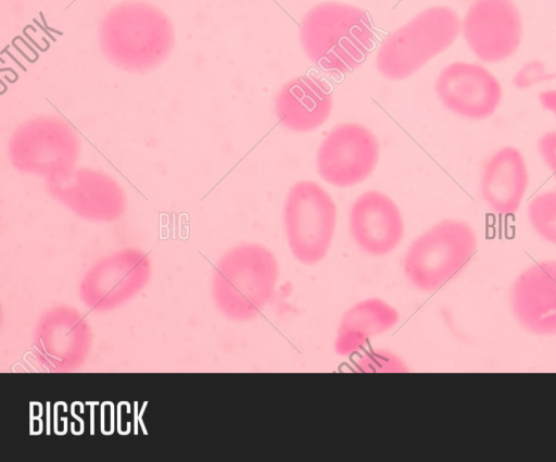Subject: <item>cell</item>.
I'll list each match as a JSON object with an SVG mask.
<instances>
[{
  "label": "cell",
  "mask_w": 556,
  "mask_h": 462,
  "mask_svg": "<svg viewBox=\"0 0 556 462\" xmlns=\"http://www.w3.org/2000/svg\"><path fill=\"white\" fill-rule=\"evenodd\" d=\"M99 47L115 66L142 73L163 64L175 46V30L168 16L146 1H124L102 17Z\"/></svg>",
  "instance_id": "6da1fadb"
},
{
  "label": "cell",
  "mask_w": 556,
  "mask_h": 462,
  "mask_svg": "<svg viewBox=\"0 0 556 462\" xmlns=\"http://www.w3.org/2000/svg\"><path fill=\"white\" fill-rule=\"evenodd\" d=\"M300 41L316 66L345 74L364 62L374 47L375 30L364 9L325 1L312 7L303 16Z\"/></svg>",
  "instance_id": "7a4b0ae2"
},
{
  "label": "cell",
  "mask_w": 556,
  "mask_h": 462,
  "mask_svg": "<svg viewBox=\"0 0 556 462\" xmlns=\"http://www.w3.org/2000/svg\"><path fill=\"white\" fill-rule=\"evenodd\" d=\"M278 274L277 259L268 248L255 242L237 245L227 250L214 267V304L231 321H251L271 300Z\"/></svg>",
  "instance_id": "3957f363"
},
{
  "label": "cell",
  "mask_w": 556,
  "mask_h": 462,
  "mask_svg": "<svg viewBox=\"0 0 556 462\" xmlns=\"http://www.w3.org/2000/svg\"><path fill=\"white\" fill-rule=\"evenodd\" d=\"M460 29V18L451 7H429L386 37L376 67L388 79H405L448 49Z\"/></svg>",
  "instance_id": "277c9868"
},
{
  "label": "cell",
  "mask_w": 556,
  "mask_h": 462,
  "mask_svg": "<svg viewBox=\"0 0 556 462\" xmlns=\"http://www.w3.org/2000/svg\"><path fill=\"white\" fill-rule=\"evenodd\" d=\"M80 138L66 120L58 115H40L15 127L8 142L13 167L51 183L76 168Z\"/></svg>",
  "instance_id": "5b68a950"
},
{
  "label": "cell",
  "mask_w": 556,
  "mask_h": 462,
  "mask_svg": "<svg viewBox=\"0 0 556 462\" xmlns=\"http://www.w3.org/2000/svg\"><path fill=\"white\" fill-rule=\"evenodd\" d=\"M476 250L477 236L468 223L443 220L410 244L404 273L416 288L433 291L463 272Z\"/></svg>",
  "instance_id": "8992f818"
},
{
  "label": "cell",
  "mask_w": 556,
  "mask_h": 462,
  "mask_svg": "<svg viewBox=\"0 0 556 462\" xmlns=\"http://www.w3.org/2000/svg\"><path fill=\"white\" fill-rule=\"evenodd\" d=\"M283 222L289 248L301 263L321 261L330 248L337 223V207L317 183L301 180L288 192Z\"/></svg>",
  "instance_id": "52a82bcc"
},
{
  "label": "cell",
  "mask_w": 556,
  "mask_h": 462,
  "mask_svg": "<svg viewBox=\"0 0 556 462\" xmlns=\"http://www.w3.org/2000/svg\"><path fill=\"white\" fill-rule=\"evenodd\" d=\"M152 262L147 252L127 247L106 254L85 272L78 296L92 312L113 311L137 297L149 284Z\"/></svg>",
  "instance_id": "ba28073f"
},
{
  "label": "cell",
  "mask_w": 556,
  "mask_h": 462,
  "mask_svg": "<svg viewBox=\"0 0 556 462\" xmlns=\"http://www.w3.org/2000/svg\"><path fill=\"white\" fill-rule=\"evenodd\" d=\"M93 334L87 317L76 308L60 304L46 310L33 333L35 360L42 371L72 373L87 362Z\"/></svg>",
  "instance_id": "9c48e42d"
},
{
  "label": "cell",
  "mask_w": 556,
  "mask_h": 462,
  "mask_svg": "<svg viewBox=\"0 0 556 462\" xmlns=\"http://www.w3.org/2000/svg\"><path fill=\"white\" fill-rule=\"evenodd\" d=\"M460 32L478 60L498 63L518 50L523 25L513 0H473L463 17Z\"/></svg>",
  "instance_id": "30bf717a"
},
{
  "label": "cell",
  "mask_w": 556,
  "mask_h": 462,
  "mask_svg": "<svg viewBox=\"0 0 556 462\" xmlns=\"http://www.w3.org/2000/svg\"><path fill=\"white\" fill-rule=\"evenodd\" d=\"M378 160L379 142L372 132L358 123H343L321 141L316 165L325 182L350 187L369 177Z\"/></svg>",
  "instance_id": "8fae6325"
},
{
  "label": "cell",
  "mask_w": 556,
  "mask_h": 462,
  "mask_svg": "<svg viewBox=\"0 0 556 462\" xmlns=\"http://www.w3.org/2000/svg\"><path fill=\"white\" fill-rule=\"evenodd\" d=\"M48 193L76 216L94 223L119 220L127 208L122 185L110 174L76 167L67 176L46 183Z\"/></svg>",
  "instance_id": "7c38bea8"
},
{
  "label": "cell",
  "mask_w": 556,
  "mask_h": 462,
  "mask_svg": "<svg viewBox=\"0 0 556 462\" xmlns=\"http://www.w3.org/2000/svg\"><path fill=\"white\" fill-rule=\"evenodd\" d=\"M434 90L447 110L475 121L490 117L503 97L498 79L486 67L464 61L443 67L435 79Z\"/></svg>",
  "instance_id": "4fadbf2b"
},
{
  "label": "cell",
  "mask_w": 556,
  "mask_h": 462,
  "mask_svg": "<svg viewBox=\"0 0 556 462\" xmlns=\"http://www.w3.org/2000/svg\"><path fill=\"white\" fill-rule=\"evenodd\" d=\"M514 316L528 332L556 335V261L536 262L525 269L509 291Z\"/></svg>",
  "instance_id": "5bb4252c"
},
{
  "label": "cell",
  "mask_w": 556,
  "mask_h": 462,
  "mask_svg": "<svg viewBox=\"0 0 556 462\" xmlns=\"http://www.w3.org/2000/svg\"><path fill=\"white\" fill-rule=\"evenodd\" d=\"M349 226L356 245L375 257L392 252L404 235L399 207L389 196L377 190L365 191L354 200Z\"/></svg>",
  "instance_id": "9a60e30c"
},
{
  "label": "cell",
  "mask_w": 556,
  "mask_h": 462,
  "mask_svg": "<svg viewBox=\"0 0 556 462\" xmlns=\"http://www.w3.org/2000/svg\"><path fill=\"white\" fill-rule=\"evenodd\" d=\"M333 99L329 85L316 76L303 75L288 80L276 95L275 113L289 130L307 133L329 117Z\"/></svg>",
  "instance_id": "2e32d148"
},
{
  "label": "cell",
  "mask_w": 556,
  "mask_h": 462,
  "mask_svg": "<svg viewBox=\"0 0 556 462\" xmlns=\"http://www.w3.org/2000/svg\"><path fill=\"white\" fill-rule=\"evenodd\" d=\"M529 184L523 154L518 148L503 147L483 164L480 192L483 201L500 215H513L519 209Z\"/></svg>",
  "instance_id": "e0dca14e"
},
{
  "label": "cell",
  "mask_w": 556,
  "mask_h": 462,
  "mask_svg": "<svg viewBox=\"0 0 556 462\" xmlns=\"http://www.w3.org/2000/svg\"><path fill=\"white\" fill-rule=\"evenodd\" d=\"M399 320L397 310L380 298L355 303L343 314L338 326L336 353L346 357L361 350L370 338L391 329Z\"/></svg>",
  "instance_id": "ac0fdd59"
},
{
  "label": "cell",
  "mask_w": 556,
  "mask_h": 462,
  "mask_svg": "<svg viewBox=\"0 0 556 462\" xmlns=\"http://www.w3.org/2000/svg\"><path fill=\"white\" fill-rule=\"evenodd\" d=\"M528 218L535 233L556 245V190L536 195L528 204Z\"/></svg>",
  "instance_id": "d6986e66"
},
{
  "label": "cell",
  "mask_w": 556,
  "mask_h": 462,
  "mask_svg": "<svg viewBox=\"0 0 556 462\" xmlns=\"http://www.w3.org/2000/svg\"><path fill=\"white\" fill-rule=\"evenodd\" d=\"M356 369L365 373H401L408 371L402 359L384 349L372 350L364 354L357 361Z\"/></svg>",
  "instance_id": "ffe728a7"
},
{
  "label": "cell",
  "mask_w": 556,
  "mask_h": 462,
  "mask_svg": "<svg viewBox=\"0 0 556 462\" xmlns=\"http://www.w3.org/2000/svg\"><path fill=\"white\" fill-rule=\"evenodd\" d=\"M556 78V73H547L540 60L526 62L514 75L513 85L519 90H527L540 83Z\"/></svg>",
  "instance_id": "44dd1931"
},
{
  "label": "cell",
  "mask_w": 556,
  "mask_h": 462,
  "mask_svg": "<svg viewBox=\"0 0 556 462\" xmlns=\"http://www.w3.org/2000/svg\"><path fill=\"white\" fill-rule=\"evenodd\" d=\"M538 150L544 164L556 178V130L546 132L540 137Z\"/></svg>",
  "instance_id": "7402d4cb"
},
{
  "label": "cell",
  "mask_w": 556,
  "mask_h": 462,
  "mask_svg": "<svg viewBox=\"0 0 556 462\" xmlns=\"http://www.w3.org/2000/svg\"><path fill=\"white\" fill-rule=\"evenodd\" d=\"M538 98L543 109L552 111L556 117V89L542 91Z\"/></svg>",
  "instance_id": "603a6c76"
}]
</instances>
